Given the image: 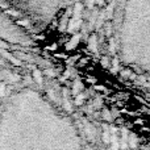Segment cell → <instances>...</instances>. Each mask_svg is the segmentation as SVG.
I'll return each instance as SVG.
<instances>
[{"label":"cell","instance_id":"obj_1","mask_svg":"<svg viewBox=\"0 0 150 150\" xmlns=\"http://www.w3.org/2000/svg\"><path fill=\"white\" fill-rule=\"evenodd\" d=\"M82 4L80 3H76L74 7V13H73V17L70 18V21H69V26H67V30L69 32H73L75 28H78L79 26V24L82 23Z\"/></svg>","mask_w":150,"mask_h":150},{"label":"cell","instance_id":"obj_2","mask_svg":"<svg viewBox=\"0 0 150 150\" xmlns=\"http://www.w3.org/2000/svg\"><path fill=\"white\" fill-rule=\"evenodd\" d=\"M0 54H1L3 57L5 58V59H9L11 62L13 63V65H16V66H20V65H21V62H20V61H18L17 58H15V57H13L12 54H9V53H8L7 50H4V49H0Z\"/></svg>","mask_w":150,"mask_h":150},{"label":"cell","instance_id":"obj_3","mask_svg":"<svg viewBox=\"0 0 150 150\" xmlns=\"http://www.w3.org/2000/svg\"><path fill=\"white\" fill-rule=\"evenodd\" d=\"M88 47H90L93 53H98V40H96L95 34H92V36L90 37V40H88Z\"/></svg>","mask_w":150,"mask_h":150},{"label":"cell","instance_id":"obj_4","mask_svg":"<svg viewBox=\"0 0 150 150\" xmlns=\"http://www.w3.org/2000/svg\"><path fill=\"white\" fill-rule=\"evenodd\" d=\"M33 78H34V80H36L37 84H40V86L42 84V73L40 70L34 69L33 70Z\"/></svg>","mask_w":150,"mask_h":150},{"label":"cell","instance_id":"obj_5","mask_svg":"<svg viewBox=\"0 0 150 150\" xmlns=\"http://www.w3.org/2000/svg\"><path fill=\"white\" fill-rule=\"evenodd\" d=\"M112 150H120V146H119V140H117V136L112 132Z\"/></svg>","mask_w":150,"mask_h":150},{"label":"cell","instance_id":"obj_6","mask_svg":"<svg viewBox=\"0 0 150 150\" xmlns=\"http://www.w3.org/2000/svg\"><path fill=\"white\" fill-rule=\"evenodd\" d=\"M111 138H112V137L109 136L108 128H107V125H104V132H103V141H104V144H109Z\"/></svg>","mask_w":150,"mask_h":150},{"label":"cell","instance_id":"obj_7","mask_svg":"<svg viewBox=\"0 0 150 150\" xmlns=\"http://www.w3.org/2000/svg\"><path fill=\"white\" fill-rule=\"evenodd\" d=\"M82 90V83L79 82V80H75L74 83V87H73V93L74 95H78V92Z\"/></svg>","mask_w":150,"mask_h":150},{"label":"cell","instance_id":"obj_8","mask_svg":"<svg viewBox=\"0 0 150 150\" xmlns=\"http://www.w3.org/2000/svg\"><path fill=\"white\" fill-rule=\"evenodd\" d=\"M79 38H80V37L76 34V36H75L74 38L70 41V44L67 45V49H70V47H75V46H76V45H78V42H79Z\"/></svg>","mask_w":150,"mask_h":150},{"label":"cell","instance_id":"obj_9","mask_svg":"<svg viewBox=\"0 0 150 150\" xmlns=\"http://www.w3.org/2000/svg\"><path fill=\"white\" fill-rule=\"evenodd\" d=\"M83 101H84V95H83V93H80V95H78L76 99H75V104H76V105H80Z\"/></svg>","mask_w":150,"mask_h":150},{"label":"cell","instance_id":"obj_10","mask_svg":"<svg viewBox=\"0 0 150 150\" xmlns=\"http://www.w3.org/2000/svg\"><path fill=\"white\" fill-rule=\"evenodd\" d=\"M129 144H130V148H132V149H134L136 146H137V141H136V137H134V136H130Z\"/></svg>","mask_w":150,"mask_h":150},{"label":"cell","instance_id":"obj_11","mask_svg":"<svg viewBox=\"0 0 150 150\" xmlns=\"http://www.w3.org/2000/svg\"><path fill=\"white\" fill-rule=\"evenodd\" d=\"M5 93V83H0V96H4Z\"/></svg>","mask_w":150,"mask_h":150},{"label":"cell","instance_id":"obj_12","mask_svg":"<svg viewBox=\"0 0 150 150\" xmlns=\"http://www.w3.org/2000/svg\"><path fill=\"white\" fill-rule=\"evenodd\" d=\"M86 1H87V8L88 9H92V7H93V4H95L96 0H86Z\"/></svg>","mask_w":150,"mask_h":150},{"label":"cell","instance_id":"obj_13","mask_svg":"<svg viewBox=\"0 0 150 150\" xmlns=\"http://www.w3.org/2000/svg\"><path fill=\"white\" fill-rule=\"evenodd\" d=\"M104 117H105L107 120H111V116H109V112L108 111H104Z\"/></svg>","mask_w":150,"mask_h":150},{"label":"cell","instance_id":"obj_14","mask_svg":"<svg viewBox=\"0 0 150 150\" xmlns=\"http://www.w3.org/2000/svg\"><path fill=\"white\" fill-rule=\"evenodd\" d=\"M101 63H103L104 66H107L108 65V59H107V58H103V59H101Z\"/></svg>","mask_w":150,"mask_h":150},{"label":"cell","instance_id":"obj_15","mask_svg":"<svg viewBox=\"0 0 150 150\" xmlns=\"http://www.w3.org/2000/svg\"><path fill=\"white\" fill-rule=\"evenodd\" d=\"M103 1H104V0H96V3H98L99 5H101V4H103Z\"/></svg>","mask_w":150,"mask_h":150}]
</instances>
